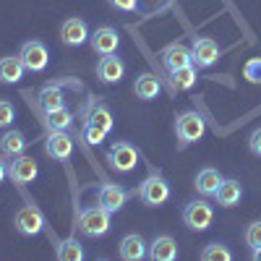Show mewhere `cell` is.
<instances>
[{
    "label": "cell",
    "mask_w": 261,
    "mask_h": 261,
    "mask_svg": "<svg viewBox=\"0 0 261 261\" xmlns=\"http://www.w3.org/2000/svg\"><path fill=\"white\" fill-rule=\"evenodd\" d=\"M113 225V212H107L105 206H86L76 217V227L86 238H102L110 232Z\"/></svg>",
    "instance_id": "obj_1"
},
{
    "label": "cell",
    "mask_w": 261,
    "mask_h": 261,
    "mask_svg": "<svg viewBox=\"0 0 261 261\" xmlns=\"http://www.w3.org/2000/svg\"><path fill=\"white\" fill-rule=\"evenodd\" d=\"M206 134V120L201 113L196 110H186L175 118V136L180 141V146H191L196 141H201Z\"/></svg>",
    "instance_id": "obj_2"
},
{
    "label": "cell",
    "mask_w": 261,
    "mask_h": 261,
    "mask_svg": "<svg viewBox=\"0 0 261 261\" xmlns=\"http://www.w3.org/2000/svg\"><path fill=\"white\" fill-rule=\"evenodd\" d=\"M212 222H214V209H212L209 201L196 199V201H188V204L183 206V225H186L188 230L204 232V230L212 227Z\"/></svg>",
    "instance_id": "obj_3"
},
{
    "label": "cell",
    "mask_w": 261,
    "mask_h": 261,
    "mask_svg": "<svg viewBox=\"0 0 261 261\" xmlns=\"http://www.w3.org/2000/svg\"><path fill=\"white\" fill-rule=\"evenodd\" d=\"M139 199L146 206H162L170 199V183L160 175V172H151L146 180H141L139 186Z\"/></svg>",
    "instance_id": "obj_4"
},
{
    "label": "cell",
    "mask_w": 261,
    "mask_h": 261,
    "mask_svg": "<svg viewBox=\"0 0 261 261\" xmlns=\"http://www.w3.org/2000/svg\"><path fill=\"white\" fill-rule=\"evenodd\" d=\"M13 225H16V230H18L21 235L34 238V235H39L42 230H45L47 222H45V214H42L34 204H27V206H21V209L16 212Z\"/></svg>",
    "instance_id": "obj_5"
},
{
    "label": "cell",
    "mask_w": 261,
    "mask_h": 261,
    "mask_svg": "<svg viewBox=\"0 0 261 261\" xmlns=\"http://www.w3.org/2000/svg\"><path fill=\"white\" fill-rule=\"evenodd\" d=\"M21 63H24V68L32 71V73H39V71H45L47 68V63H50V53L47 47L42 45L39 39H29L21 45V53H18Z\"/></svg>",
    "instance_id": "obj_6"
},
{
    "label": "cell",
    "mask_w": 261,
    "mask_h": 261,
    "mask_svg": "<svg viewBox=\"0 0 261 261\" xmlns=\"http://www.w3.org/2000/svg\"><path fill=\"white\" fill-rule=\"evenodd\" d=\"M139 160H141L139 149L130 146V144H125V141H118L115 146H110V151H107V162H110V167L118 170V172L136 170Z\"/></svg>",
    "instance_id": "obj_7"
},
{
    "label": "cell",
    "mask_w": 261,
    "mask_h": 261,
    "mask_svg": "<svg viewBox=\"0 0 261 261\" xmlns=\"http://www.w3.org/2000/svg\"><path fill=\"white\" fill-rule=\"evenodd\" d=\"M191 55H193L196 68H212V65L220 60L222 50H220V45H217L212 37H196L193 47H191Z\"/></svg>",
    "instance_id": "obj_8"
},
{
    "label": "cell",
    "mask_w": 261,
    "mask_h": 261,
    "mask_svg": "<svg viewBox=\"0 0 261 261\" xmlns=\"http://www.w3.org/2000/svg\"><path fill=\"white\" fill-rule=\"evenodd\" d=\"M45 154L58 162H65L73 154V139L65 130H50V136L45 139Z\"/></svg>",
    "instance_id": "obj_9"
},
{
    "label": "cell",
    "mask_w": 261,
    "mask_h": 261,
    "mask_svg": "<svg viewBox=\"0 0 261 261\" xmlns=\"http://www.w3.org/2000/svg\"><path fill=\"white\" fill-rule=\"evenodd\" d=\"M97 201H99V206H105L107 212L115 214V212H120L125 206L128 191L123 186H118V183H102L99 191H97Z\"/></svg>",
    "instance_id": "obj_10"
},
{
    "label": "cell",
    "mask_w": 261,
    "mask_h": 261,
    "mask_svg": "<svg viewBox=\"0 0 261 261\" xmlns=\"http://www.w3.org/2000/svg\"><path fill=\"white\" fill-rule=\"evenodd\" d=\"M89 37H92V34H89V27H86L84 18H65V21H63V27H60V39H63V45H68V47H81Z\"/></svg>",
    "instance_id": "obj_11"
},
{
    "label": "cell",
    "mask_w": 261,
    "mask_h": 261,
    "mask_svg": "<svg viewBox=\"0 0 261 261\" xmlns=\"http://www.w3.org/2000/svg\"><path fill=\"white\" fill-rule=\"evenodd\" d=\"M160 58H162V65L170 73L178 71V68H186V65L193 63V55H191V50L183 45V42H172V45H167Z\"/></svg>",
    "instance_id": "obj_12"
},
{
    "label": "cell",
    "mask_w": 261,
    "mask_h": 261,
    "mask_svg": "<svg viewBox=\"0 0 261 261\" xmlns=\"http://www.w3.org/2000/svg\"><path fill=\"white\" fill-rule=\"evenodd\" d=\"M37 175H39L37 160H32V157H27V154L13 157V162H11V180H13V183L27 186V183L37 180Z\"/></svg>",
    "instance_id": "obj_13"
},
{
    "label": "cell",
    "mask_w": 261,
    "mask_h": 261,
    "mask_svg": "<svg viewBox=\"0 0 261 261\" xmlns=\"http://www.w3.org/2000/svg\"><path fill=\"white\" fill-rule=\"evenodd\" d=\"M89 42H92V50L94 53L113 55L118 50V45H120V34H118L115 27H99V29H94V34L89 37Z\"/></svg>",
    "instance_id": "obj_14"
},
{
    "label": "cell",
    "mask_w": 261,
    "mask_h": 261,
    "mask_svg": "<svg viewBox=\"0 0 261 261\" xmlns=\"http://www.w3.org/2000/svg\"><path fill=\"white\" fill-rule=\"evenodd\" d=\"M123 76H125V63L120 58H115V53L99 58V63H97V79L102 84H118Z\"/></svg>",
    "instance_id": "obj_15"
},
{
    "label": "cell",
    "mask_w": 261,
    "mask_h": 261,
    "mask_svg": "<svg viewBox=\"0 0 261 261\" xmlns=\"http://www.w3.org/2000/svg\"><path fill=\"white\" fill-rule=\"evenodd\" d=\"M84 123H92V125H97V128H102V130L110 134L113 130V113L107 110L97 97H92L89 105L84 107Z\"/></svg>",
    "instance_id": "obj_16"
},
{
    "label": "cell",
    "mask_w": 261,
    "mask_h": 261,
    "mask_svg": "<svg viewBox=\"0 0 261 261\" xmlns=\"http://www.w3.org/2000/svg\"><path fill=\"white\" fill-rule=\"evenodd\" d=\"M149 258H154V261H175L178 258V243H175V238L162 232L157 235L154 241L149 243Z\"/></svg>",
    "instance_id": "obj_17"
},
{
    "label": "cell",
    "mask_w": 261,
    "mask_h": 261,
    "mask_svg": "<svg viewBox=\"0 0 261 261\" xmlns=\"http://www.w3.org/2000/svg\"><path fill=\"white\" fill-rule=\"evenodd\" d=\"M214 199H217V204L225 206V209L238 206V204H241V199H243V186H241V180H235V178H225V180L220 183V188H217Z\"/></svg>",
    "instance_id": "obj_18"
},
{
    "label": "cell",
    "mask_w": 261,
    "mask_h": 261,
    "mask_svg": "<svg viewBox=\"0 0 261 261\" xmlns=\"http://www.w3.org/2000/svg\"><path fill=\"white\" fill-rule=\"evenodd\" d=\"M144 256H149V246L139 232H128L120 241V258L125 261H141Z\"/></svg>",
    "instance_id": "obj_19"
},
{
    "label": "cell",
    "mask_w": 261,
    "mask_h": 261,
    "mask_svg": "<svg viewBox=\"0 0 261 261\" xmlns=\"http://www.w3.org/2000/svg\"><path fill=\"white\" fill-rule=\"evenodd\" d=\"M27 146H29V141H27V136L21 134V130H16V128H8L3 136H0V151H3L6 157H18V154H24L27 151Z\"/></svg>",
    "instance_id": "obj_20"
},
{
    "label": "cell",
    "mask_w": 261,
    "mask_h": 261,
    "mask_svg": "<svg viewBox=\"0 0 261 261\" xmlns=\"http://www.w3.org/2000/svg\"><path fill=\"white\" fill-rule=\"evenodd\" d=\"M37 99H39V107L45 113L58 110V107H65V94H63V86L60 84H45L39 89Z\"/></svg>",
    "instance_id": "obj_21"
},
{
    "label": "cell",
    "mask_w": 261,
    "mask_h": 261,
    "mask_svg": "<svg viewBox=\"0 0 261 261\" xmlns=\"http://www.w3.org/2000/svg\"><path fill=\"white\" fill-rule=\"evenodd\" d=\"M222 180H225V178L220 175V170L204 167V170H199V175H196V183H193V186H196V191H199L201 196H214Z\"/></svg>",
    "instance_id": "obj_22"
},
{
    "label": "cell",
    "mask_w": 261,
    "mask_h": 261,
    "mask_svg": "<svg viewBox=\"0 0 261 261\" xmlns=\"http://www.w3.org/2000/svg\"><path fill=\"white\" fill-rule=\"evenodd\" d=\"M24 63H21L18 55H8V58H0V81L3 84H18L24 79Z\"/></svg>",
    "instance_id": "obj_23"
},
{
    "label": "cell",
    "mask_w": 261,
    "mask_h": 261,
    "mask_svg": "<svg viewBox=\"0 0 261 261\" xmlns=\"http://www.w3.org/2000/svg\"><path fill=\"white\" fill-rule=\"evenodd\" d=\"M134 94H136L139 99H144V102L154 99V97L160 94V81H157V76L141 73V76L136 79V84H134Z\"/></svg>",
    "instance_id": "obj_24"
},
{
    "label": "cell",
    "mask_w": 261,
    "mask_h": 261,
    "mask_svg": "<svg viewBox=\"0 0 261 261\" xmlns=\"http://www.w3.org/2000/svg\"><path fill=\"white\" fill-rule=\"evenodd\" d=\"M55 256L58 261H84V246L76 238H65L55 246Z\"/></svg>",
    "instance_id": "obj_25"
},
{
    "label": "cell",
    "mask_w": 261,
    "mask_h": 261,
    "mask_svg": "<svg viewBox=\"0 0 261 261\" xmlns=\"http://www.w3.org/2000/svg\"><path fill=\"white\" fill-rule=\"evenodd\" d=\"M71 123H73V113L68 110V107H58V110L45 113V125H47V130H65Z\"/></svg>",
    "instance_id": "obj_26"
},
{
    "label": "cell",
    "mask_w": 261,
    "mask_h": 261,
    "mask_svg": "<svg viewBox=\"0 0 261 261\" xmlns=\"http://www.w3.org/2000/svg\"><path fill=\"white\" fill-rule=\"evenodd\" d=\"M172 79V86L175 89H191V86L196 84V79H199V71H196V65H186V68H178V71H172L170 73Z\"/></svg>",
    "instance_id": "obj_27"
},
{
    "label": "cell",
    "mask_w": 261,
    "mask_h": 261,
    "mask_svg": "<svg viewBox=\"0 0 261 261\" xmlns=\"http://www.w3.org/2000/svg\"><path fill=\"white\" fill-rule=\"evenodd\" d=\"M201 258L204 261H232V253L225 243H209V246H204Z\"/></svg>",
    "instance_id": "obj_28"
},
{
    "label": "cell",
    "mask_w": 261,
    "mask_h": 261,
    "mask_svg": "<svg viewBox=\"0 0 261 261\" xmlns=\"http://www.w3.org/2000/svg\"><path fill=\"white\" fill-rule=\"evenodd\" d=\"M81 136H84V141H86V144L99 146V144L105 141V136H107V130H102V128H97V125H92V123H84Z\"/></svg>",
    "instance_id": "obj_29"
},
{
    "label": "cell",
    "mask_w": 261,
    "mask_h": 261,
    "mask_svg": "<svg viewBox=\"0 0 261 261\" xmlns=\"http://www.w3.org/2000/svg\"><path fill=\"white\" fill-rule=\"evenodd\" d=\"M246 246L253 251V248H261V220H256V222H251L248 227H246Z\"/></svg>",
    "instance_id": "obj_30"
},
{
    "label": "cell",
    "mask_w": 261,
    "mask_h": 261,
    "mask_svg": "<svg viewBox=\"0 0 261 261\" xmlns=\"http://www.w3.org/2000/svg\"><path fill=\"white\" fill-rule=\"evenodd\" d=\"M243 76L251 81V84H261V58H251L243 68Z\"/></svg>",
    "instance_id": "obj_31"
},
{
    "label": "cell",
    "mask_w": 261,
    "mask_h": 261,
    "mask_svg": "<svg viewBox=\"0 0 261 261\" xmlns=\"http://www.w3.org/2000/svg\"><path fill=\"white\" fill-rule=\"evenodd\" d=\"M16 118V107L6 99H0V128H8Z\"/></svg>",
    "instance_id": "obj_32"
},
{
    "label": "cell",
    "mask_w": 261,
    "mask_h": 261,
    "mask_svg": "<svg viewBox=\"0 0 261 261\" xmlns=\"http://www.w3.org/2000/svg\"><path fill=\"white\" fill-rule=\"evenodd\" d=\"M248 149L253 151L256 157H261V125L256 130H251V136H248Z\"/></svg>",
    "instance_id": "obj_33"
},
{
    "label": "cell",
    "mask_w": 261,
    "mask_h": 261,
    "mask_svg": "<svg viewBox=\"0 0 261 261\" xmlns=\"http://www.w3.org/2000/svg\"><path fill=\"white\" fill-rule=\"evenodd\" d=\"M113 8H118V11H136V6H139V0H107Z\"/></svg>",
    "instance_id": "obj_34"
},
{
    "label": "cell",
    "mask_w": 261,
    "mask_h": 261,
    "mask_svg": "<svg viewBox=\"0 0 261 261\" xmlns=\"http://www.w3.org/2000/svg\"><path fill=\"white\" fill-rule=\"evenodd\" d=\"M6 175H8V170H6V165H3V162H0V183L6 180Z\"/></svg>",
    "instance_id": "obj_35"
},
{
    "label": "cell",
    "mask_w": 261,
    "mask_h": 261,
    "mask_svg": "<svg viewBox=\"0 0 261 261\" xmlns=\"http://www.w3.org/2000/svg\"><path fill=\"white\" fill-rule=\"evenodd\" d=\"M251 258H253V261H261V248H253V251H251Z\"/></svg>",
    "instance_id": "obj_36"
}]
</instances>
